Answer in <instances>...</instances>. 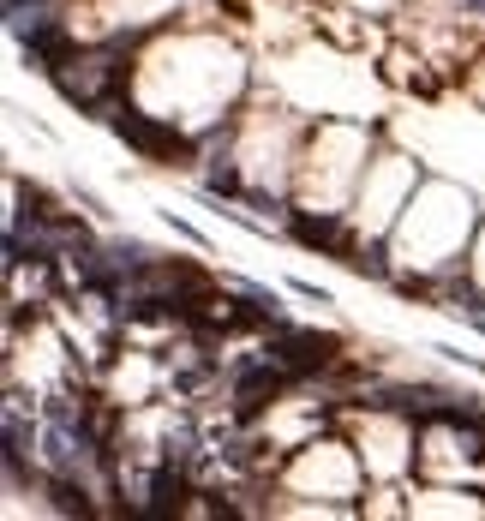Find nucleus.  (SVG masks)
Segmentation results:
<instances>
[{"label": "nucleus", "mask_w": 485, "mask_h": 521, "mask_svg": "<svg viewBox=\"0 0 485 521\" xmlns=\"http://www.w3.org/2000/svg\"><path fill=\"white\" fill-rule=\"evenodd\" d=\"M288 288H294L300 300H318V306H336V294H330V288H318V282H288Z\"/></svg>", "instance_id": "obj_3"}, {"label": "nucleus", "mask_w": 485, "mask_h": 521, "mask_svg": "<svg viewBox=\"0 0 485 521\" xmlns=\"http://www.w3.org/2000/svg\"><path fill=\"white\" fill-rule=\"evenodd\" d=\"M162 222H168V228H174V234H180V240H192V246H204V234H198V228H192V222H180V216H174V210H162Z\"/></svg>", "instance_id": "obj_4"}, {"label": "nucleus", "mask_w": 485, "mask_h": 521, "mask_svg": "<svg viewBox=\"0 0 485 521\" xmlns=\"http://www.w3.org/2000/svg\"><path fill=\"white\" fill-rule=\"evenodd\" d=\"M336 354V342L330 336H288L282 348H276V366H294V372H318L324 360Z\"/></svg>", "instance_id": "obj_2"}, {"label": "nucleus", "mask_w": 485, "mask_h": 521, "mask_svg": "<svg viewBox=\"0 0 485 521\" xmlns=\"http://www.w3.org/2000/svg\"><path fill=\"white\" fill-rule=\"evenodd\" d=\"M234 186H240V180H234V168H222V162H216V174H210V192H234Z\"/></svg>", "instance_id": "obj_5"}, {"label": "nucleus", "mask_w": 485, "mask_h": 521, "mask_svg": "<svg viewBox=\"0 0 485 521\" xmlns=\"http://www.w3.org/2000/svg\"><path fill=\"white\" fill-rule=\"evenodd\" d=\"M114 132H120L126 144H138L144 156H174V150H180V138H174L168 126H150V120H138V114H114Z\"/></svg>", "instance_id": "obj_1"}]
</instances>
